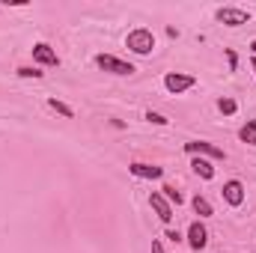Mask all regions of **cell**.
<instances>
[{
	"label": "cell",
	"instance_id": "cell-5",
	"mask_svg": "<svg viewBox=\"0 0 256 253\" xmlns=\"http://www.w3.org/2000/svg\"><path fill=\"white\" fill-rule=\"evenodd\" d=\"M194 84H196V78L182 74V72H170V74H164V86H167V92H173V96H179V92L191 90Z\"/></svg>",
	"mask_w": 256,
	"mask_h": 253
},
{
	"label": "cell",
	"instance_id": "cell-12",
	"mask_svg": "<svg viewBox=\"0 0 256 253\" xmlns=\"http://www.w3.org/2000/svg\"><path fill=\"white\" fill-rule=\"evenodd\" d=\"M238 137H242V143H248V146H256V120H248L242 131H238Z\"/></svg>",
	"mask_w": 256,
	"mask_h": 253
},
{
	"label": "cell",
	"instance_id": "cell-17",
	"mask_svg": "<svg viewBox=\"0 0 256 253\" xmlns=\"http://www.w3.org/2000/svg\"><path fill=\"white\" fill-rule=\"evenodd\" d=\"M161 190H164V196H167V202H170V206H173V202H176V206H182V202H185V196L173 188V185H164Z\"/></svg>",
	"mask_w": 256,
	"mask_h": 253
},
{
	"label": "cell",
	"instance_id": "cell-10",
	"mask_svg": "<svg viewBox=\"0 0 256 253\" xmlns=\"http://www.w3.org/2000/svg\"><path fill=\"white\" fill-rule=\"evenodd\" d=\"M128 170H131V176H137V179H161V176H164L161 167H155V164H143V161L128 164Z\"/></svg>",
	"mask_w": 256,
	"mask_h": 253
},
{
	"label": "cell",
	"instance_id": "cell-14",
	"mask_svg": "<svg viewBox=\"0 0 256 253\" xmlns=\"http://www.w3.org/2000/svg\"><path fill=\"white\" fill-rule=\"evenodd\" d=\"M48 108L54 110V114H60V116H66V120H74V110L66 104V102H57V98H48Z\"/></svg>",
	"mask_w": 256,
	"mask_h": 253
},
{
	"label": "cell",
	"instance_id": "cell-11",
	"mask_svg": "<svg viewBox=\"0 0 256 253\" xmlns=\"http://www.w3.org/2000/svg\"><path fill=\"white\" fill-rule=\"evenodd\" d=\"M191 167H194V173H196L200 179H206V182H208V179H214V167H212V161H208V158H194Z\"/></svg>",
	"mask_w": 256,
	"mask_h": 253
},
{
	"label": "cell",
	"instance_id": "cell-16",
	"mask_svg": "<svg viewBox=\"0 0 256 253\" xmlns=\"http://www.w3.org/2000/svg\"><path fill=\"white\" fill-rule=\"evenodd\" d=\"M15 74H18V78H33V80H39L45 72H39L36 66H18V68H15Z\"/></svg>",
	"mask_w": 256,
	"mask_h": 253
},
{
	"label": "cell",
	"instance_id": "cell-3",
	"mask_svg": "<svg viewBox=\"0 0 256 253\" xmlns=\"http://www.w3.org/2000/svg\"><path fill=\"white\" fill-rule=\"evenodd\" d=\"M185 152L194 155V158H212V161H224L226 158V152L220 146L208 143V140H191V143H185Z\"/></svg>",
	"mask_w": 256,
	"mask_h": 253
},
{
	"label": "cell",
	"instance_id": "cell-4",
	"mask_svg": "<svg viewBox=\"0 0 256 253\" xmlns=\"http://www.w3.org/2000/svg\"><path fill=\"white\" fill-rule=\"evenodd\" d=\"M214 18H218L220 24H226V27H242V24L250 21V12H248V9H238V6H220V9L214 12Z\"/></svg>",
	"mask_w": 256,
	"mask_h": 253
},
{
	"label": "cell",
	"instance_id": "cell-8",
	"mask_svg": "<svg viewBox=\"0 0 256 253\" xmlns=\"http://www.w3.org/2000/svg\"><path fill=\"white\" fill-rule=\"evenodd\" d=\"M220 194H224V200L236 208V206H242L244 202V185L238 182V179H230V182H224V188H220Z\"/></svg>",
	"mask_w": 256,
	"mask_h": 253
},
{
	"label": "cell",
	"instance_id": "cell-19",
	"mask_svg": "<svg viewBox=\"0 0 256 253\" xmlns=\"http://www.w3.org/2000/svg\"><path fill=\"white\" fill-rule=\"evenodd\" d=\"M226 63H230V68L236 72V68H238V54H236V51H226Z\"/></svg>",
	"mask_w": 256,
	"mask_h": 253
},
{
	"label": "cell",
	"instance_id": "cell-7",
	"mask_svg": "<svg viewBox=\"0 0 256 253\" xmlns=\"http://www.w3.org/2000/svg\"><path fill=\"white\" fill-rule=\"evenodd\" d=\"M33 63H39V66H60V57H57V51L48 45V42H36L33 45Z\"/></svg>",
	"mask_w": 256,
	"mask_h": 253
},
{
	"label": "cell",
	"instance_id": "cell-21",
	"mask_svg": "<svg viewBox=\"0 0 256 253\" xmlns=\"http://www.w3.org/2000/svg\"><path fill=\"white\" fill-rule=\"evenodd\" d=\"M152 253H164V248H161V242H152Z\"/></svg>",
	"mask_w": 256,
	"mask_h": 253
},
{
	"label": "cell",
	"instance_id": "cell-1",
	"mask_svg": "<svg viewBox=\"0 0 256 253\" xmlns=\"http://www.w3.org/2000/svg\"><path fill=\"white\" fill-rule=\"evenodd\" d=\"M126 48L131 51V54H137V57H149V54L155 51V36H152V30L134 27V30L126 36Z\"/></svg>",
	"mask_w": 256,
	"mask_h": 253
},
{
	"label": "cell",
	"instance_id": "cell-2",
	"mask_svg": "<svg viewBox=\"0 0 256 253\" xmlns=\"http://www.w3.org/2000/svg\"><path fill=\"white\" fill-rule=\"evenodd\" d=\"M96 66H98L102 72H108V74H116V78H128V74L137 72L131 63L120 60V57H114V54H96Z\"/></svg>",
	"mask_w": 256,
	"mask_h": 253
},
{
	"label": "cell",
	"instance_id": "cell-18",
	"mask_svg": "<svg viewBox=\"0 0 256 253\" xmlns=\"http://www.w3.org/2000/svg\"><path fill=\"white\" fill-rule=\"evenodd\" d=\"M146 120H149L152 126H167V122H170L164 114H155V110H149V114H146Z\"/></svg>",
	"mask_w": 256,
	"mask_h": 253
},
{
	"label": "cell",
	"instance_id": "cell-6",
	"mask_svg": "<svg viewBox=\"0 0 256 253\" xmlns=\"http://www.w3.org/2000/svg\"><path fill=\"white\" fill-rule=\"evenodd\" d=\"M149 206H152V212L158 214V220H161V224H170V220H173V206L167 202V196H164V194L152 190V194H149Z\"/></svg>",
	"mask_w": 256,
	"mask_h": 253
},
{
	"label": "cell",
	"instance_id": "cell-9",
	"mask_svg": "<svg viewBox=\"0 0 256 253\" xmlns=\"http://www.w3.org/2000/svg\"><path fill=\"white\" fill-rule=\"evenodd\" d=\"M188 244H191V250H202L208 244V230L200 220H194L191 226H188Z\"/></svg>",
	"mask_w": 256,
	"mask_h": 253
},
{
	"label": "cell",
	"instance_id": "cell-15",
	"mask_svg": "<svg viewBox=\"0 0 256 253\" xmlns=\"http://www.w3.org/2000/svg\"><path fill=\"white\" fill-rule=\"evenodd\" d=\"M218 110H220L224 116H232V114L238 110V104H236V98H230V96H224V98L218 102Z\"/></svg>",
	"mask_w": 256,
	"mask_h": 253
},
{
	"label": "cell",
	"instance_id": "cell-13",
	"mask_svg": "<svg viewBox=\"0 0 256 253\" xmlns=\"http://www.w3.org/2000/svg\"><path fill=\"white\" fill-rule=\"evenodd\" d=\"M191 206H194V212H196L200 218H212V202H208L206 196H200V194H196V196L191 200Z\"/></svg>",
	"mask_w": 256,
	"mask_h": 253
},
{
	"label": "cell",
	"instance_id": "cell-20",
	"mask_svg": "<svg viewBox=\"0 0 256 253\" xmlns=\"http://www.w3.org/2000/svg\"><path fill=\"white\" fill-rule=\"evenodd\" d=\"M167 238H170V242H173V244H179V242H182V236H179V232H176V230H167Z\"/></svg>",
	"mask_w": 256,
	"mask_h": 253
},
{
	"label": "cell",
	"instance_id": "cell-22",
	"mask_svg": "<svg viewBox=\"0 0 256 253\" xmlns=\"http://www.w3.org/2000/svg\"><path fill=\"white\" fill-rule=\"evenodd\" d=\"M250 51H254V57H256V39H254V42H250Z\"/></svg>",
	"mask_w": 256,
	"mask_h": 253
},
{
	"label": "cell",
	"instance_id": "cell-23",
	"mask_svg": "<svg viewBox=\"0 0 256 253\" xmlns=\"http://www.w3.org/2000/svg\"><path fill=\"white\" fill-rule=\"evenodd\" d=\"M250 66H254V72H256V57H254V60H250Z\"/></svg>",
	"mask_w": 256,
	"mask_h": 253
}]
</instances>
